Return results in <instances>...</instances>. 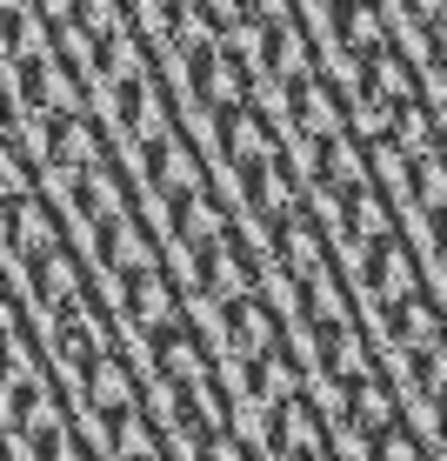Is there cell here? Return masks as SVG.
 Wrapping results in <instances>:
<instances>
[{
	"instance_id": "19",
	"label": "cell",
	"mask_w": 447,
	"mask_h": 461,
	"mask_svg": "<svg viewBox=\"0 0 447 461\" xmlns=\"http://www.w3.org/2000/svg\"><path fill=\"white\" fill-rule=\"evenodd\" d=\"M87 294V275H81V261H74V248H54V254H40L34 261V301L40 308H74V301Z\"/></svg>"
},
{
	"instance_id": "18",
	"label": "cell",
	"mask_w": 447,
	"mask_h": 461,
	"mask_svg": "<svg viewBox=\"0 0 447 461\" xmlns=\"http://www.w3.org/2000/svg\"><path fill=\"white\" fill-rule=\"evenodd\" d=\"M148 181L161 187V194H194V187H207V167L181 134H167V140L148 148Z\"/></svg>"
},
{
	"instance_id": "1",
	"label": "cell",
	"mask_w": 447,
	"mask_h": 461,
	"mask_svg": "<svg viewBox=\"0 0 447 461\" xmlns=\"http://www.w3.org/2000/svg\"><path fill=\"white\" fill-rule=\"evenodd\" d=\"M267 248H274L287 281H308V275L327 267V228L314 221V208H300V201H287L281 214H267Z\"/></svg>"
},
{
	"instance_id": "16",
	"label": "cell",
	"mask_w": 447,
	"mask_h": 461,
	"mask_svg": "<svg viewBox=\"0 0 447 461\" xmlns=\"http://www.w3.org/2000/svg\"><path fill=\"white\" fill-rule=\"evenodd\" d=\"M314 368L327 381H354L367 368V341L354 321H314Z\"/></svg>"
},
{
	"instance_id": "6",
	"label": "cell",
	"mask_w": 447,
	"mask_h": 461,
	"mask_svg": "<svg viewBox=\"0 0 447 461\" xmlns=\"http://www.w3.org/2000/svg\"><path fill=\"white\" fill-rule=\"evenodd\" d=\"M40 154H47V167L81 174V167H94V161H107V134H101V121H94L87 107H74V114H54Z\"/></svg>"
},
{
	"instance_id": "22",
	"label": "cell",
	"mask_w": 447,
	"mask_h": 461,
	"mask_svg": "<svg viewBox=\"0 0 447 461\" xmlns=\"http://www.w3.org/2000/svg\"><path fill=\"white\" fill-rule=\"evenodd\" d=\"M388 134L401 140L407 154H427V148H441V121H434V107H427V94H407L401 107L388 114Z\"/></svg>"
},
{
	"instance_id": "2",
	"label": "cell",
	"mask_w": 447,
	"mask_h": 461,
	"mask_svg": "<svg viewBox=\"0 0 447 461\" xmlns=\"http://www.w3.org/2000/svg\"><path fill=\"white\" fill-rule=\"evenodd\" d=\"M121 321L127 328H174L181 321V294H174V275L161 261H148V267H134V275L121 281Z\"/></svg>"
},
{
	"instance_id": "25",
	"label": "cell",
	"mask_w": 447,
	"mask_h": 461,
	"mask_svg": "<svg viewBox=\"0 0 447 461\" xmlns=\"http://www.w3.org/2000/svg\"><path fill=\"white\" fill-rule=\"evenodd\" d=\"M374 461H427V448H421V435H414L407 421H394V428H380L374 435V448H367Z\"/></svg>"
},
{
	"instance_id": "10",
	"label": "cell",
	"mask_w": 447,
	"mask_h": 461,
	"mask_svg": "<svg viewBox=\"0 0 447 461\" xmlns=\"http://www.w3.org/2000/svg\"><path fill=\"white\" fill-rule=\"evenodd\" d=\"M341 408H347V428H361L367 441H374L380 428L401 421V394H394V381L374 375V368H361L354 381H341Z\"/></svg>"
},
{
	"instance_id": "31",
	"label": "cell",
	"mask_w": 447,
	"mask_h": 461,
	"mask_svg": "<svg viewBox=\"0 0 447 461\" xmlns=\"http://www.w3.org/2000/svg\"><path fill=\"white\" fill-rule=\"evenodd\" d=\"M154 7H161V0H154Z\"/></svg>"
},
{
	"instance_id": "11",
	"label": "cell",
	"mask_w": 447,
	"mask_h": 461,
	"mask_svg": "<svg viewBox=\"0 0 447 461\" xmlns=\"http://www.w3.org/2000/svg\"><path fill=\"white\" fill-rule=\"evenodd\" d=\"M101 328H107V321H101L94 308L81 314V301L54 314V361H60V368H67L74 381H87V375H94V361L107 355V348H101Z\"/></svg>"
},
{
	"instance_id": "29",
	"label": "cell",
	"mask_w": 447,
	"mask_h": 461,
	"mask_svg": "<svg viewBox=\"0 0 447 461\" xmlns=\"http://www.w3.org/2000/svg\"><path fill=\"white\" fill-rule=\"evenodd\" d=\"M441 435H447V394H441Z\"/></svg>"
},
{
	"instance_id": "4",
	"label": "cell",
	"mask_w": 447,
	"mask_h": 461,
	"mask_svg": "<svg viewBox=\"0 0 447 461\" xmlns=\"http://www.w3.org/2000/svg\"><path fill=\"white\" fill-rule=\"evenodd\" d=\"M7 248L27 254V261L67 248V228H60V214H54L47 194H7Z\"/></svg>"
},
{
	"instance_id": "20",
	"label": "cell",
	"mask_w": 447,
	"mask_h": 461,
	"mask_svg": "<svg viewBox=\"0 0 447 461\" xmlns=\"http://www.w3.org/2000/svg\"><path fill=\"white\" fill-rule=\"evenodd\" d=\"M67 187H74V201H81V214L101 228L107 214H121L127 208V181H121V167L114 161H94L81 174H67Z\"/></svg>"
},
{
	"instance_id": "12",
	"label": "cell",
	"mask_w": 447,
	"mask_h": 461,
	"mask_svg": "<svg viewBox=\"0 0 447 461\" xmlns=\"http://www.w3.org/2000/svg\"><path fill=\"white\" fill-rule=\"evenodd\" d=\"M388 341L401 355H427V348L447 341V321H441V301L434 294H407V301H388Z\"/></svg>"
},
{
	"instance_id": "3",
	"label": "cell",
	"mask_w": 447,
	"mask_h": 461,
	"mask_svg": "<svg viewBox=\"0 0 447 461\" xmlns=\"http://www.w3.org/2000/svg\"><path fill=\"white\" fill-rule=\"evenodd\" d=\"M267 448H274L281 461H314V455H327V421H321V408H314L308 394L274 402V408H267Z\"/></svg>"
},
{
	"instance_id": "27",
	"label": "cell",
	"mask_w": 447,
	"mask_h": 461,
	"mask_svg": "<svg viewBox=\"0 0 447 461\" xmlns=\"http://www.w3.org/2000/svg\"><path fill=\"white\" fill-rule=\"evenodd\" d=\"M194 461H254V455H247V441H234V435H220V428H214V435L194 448Z\"/></svg>"
},
{
	"instance_id": "13",
	"label": "cell",
	"mask_w": 447,
	"mask_h": 461,
	"mask_svg": "<svg viewBox=\"0 0 447 461\" xmlns=\"http://www.w3.org/2000/svg\"><path fill=\"white\" fill-rule=\"evenodd\" d=\"M327 34L341 54L367 60L374 47H388V14H380V0H327Z\"/></svg>"
},
{
	"instance_id": "17",
	"label": "cell",
	"mask_w": 447,
	"mask_h": 461,
	"mask_svg": "<svg viewBox=\"0 0 447 461\" xmlns=\"http://www.w3.org/2000/svg\"><path fill=\"white\" fill-rule=\"evenodd\" d=\"M228 341H234V355H281L274 308L261 294H234L228 301Z\"/></svg>"
},
{
	"instance_id": "23",
	"label": "cell",
	"mask_w": 447,
	"mask_h": 461,
	"mask_svg": "<svg viewBox=\"0 0 447 461\" xmlns=\"http://www.w3.org/2000/svg\"><path fill=\"white\" fill-rule=\"evenodd\" d=\"M114 455L121 461H161V415H148V408L114 415Z\"/></svg>"
},
{
	"instance_id": "8",
	"label": "cell",
	"mask_w": 447,
	"mask_h": 461,
	"mask_svg": "<svg viewBox=\"0 0 447 461\" xmlns=\"http://www.w3.org/2000/svg\"><path fill=\"white\" fill-rule=\"evenodd\" d=\"M214 148L234 161H254V154H281L274 148V127H267V114L254 101H220L214 107Z\"/></svg>"
},
{
	"instance_id": "15",
	"label": "cell",
	"mask_w": 447,
	"mask_h": 461,
	"mask_svg": "<svg viewBox=\"0 0 447 461\" xmlns=\"http://www.w3.org/2000/svg\"><path fill=\"white\" fill-rule=\"evenodd\" d=\"M148 361H154V375H161V381H174V388H187V381L214 375V368H207V348H201V335H194L187 321L161 328V335H154V348H148Z\"/></svg>"
},
{
	"instance_id": "24",
	"label": "cell",
	"mask_w": 447,
	"mask_h": 461,
	"mask_svg": "<svg viewBox=\"0 0 447 461\" xmlns=\"http://www.w3.org/2000/svg\"><path fill=\"white\" fill-rule=\"evenodd\" d=\"M414 201H421L427 214H434V208H447V148L414 154Z\"/></svg>"
},
{
	"instance_id": "5",
	"label": "cell",
	"mask_w": 447,
	"mask_h": 461,
	"mask_svg": "<svg viewBox=\"0 0 447 461\" xmlns=\"http://www.w3.org/2000/svg\"><path fill=\"white\" fill-rule=\"evenodd\" d=\"M287 114H294L300 134H321V140H334V134H341V87H334L321 68L287 74Z\"/></svg>"
},
{
	"instance_id": "30",
	"label": "cell",
	"mask_w": 447,
	"mask_h": 461,
	"mask_svg": "<svg viewBox=\"0 0 447 461\" xmlns=\"http://www.w3.org/2000/svg\"><path fill=\"white\" fill-rule=\"evenodd\" d=\"M314 461H334V455H314Z\"/></svg>"
},
{
	"instance_id": "14",
	"label": "cell",
	"mask_w": 447,
	"mask_h": 461,
	"mask_svg": "<svg viewBox=\"0 0 447 461\" xmlns=\"http://www.w3.org/2000/svg\"><path fill=\"white\" fill-rule=\"evenodd\" d=\"M94 254H101V267H107L114 281H127L134 267H148V261H154V234L121 208V214H107V221H101V234H94Z\"/></svg>"
},
{
	"instance_id": "9",
	"label": "cell",
	"mask_w": 447,
	"mask_h": 461,
	"mask_svg": "<svg viewBox=\"0 0 447 461\" xmlns=\"http://www.w3.org/2000/svg\"><path fill=\"white\" fill-rule=\"evenodd\" d=\"M167 221H174V241H181V248H220L234 234V221H228V208H220L214 187L167 194Z\"/></svg>"
},
{
	"instance_id": "21",
	"label": "cell",
	"mask_w": 447,
	"mask_h": 461,
	"mask_svg": "<svg viewBox=\"0 0 447 461\" xmlns=\"http://www.w3.org/2000/svg\"><path fill=\"white\" fill-rule=\"evenodd\" d=\"M81 388H87V408H94V415H107V421L127 415V408H140V388H134V375H127L121 355H101Z\"/></svg>"
},
{
	"instance_id": "26",
	"label": "cell",
	"mask_w": 447,
	"mask_h": 461,
	"mask_svg": "<svg viewBox=\"0 0 447 461\" xmlns=\"http://www.w3.org/2000/svg\"><path fill=\"white\" fill-rule=\"evenodd\" d=\"M414 381H421L427 402H441V394H447V341L427 348V355H414Z\"/></svg>"
},
{
	"instance_id": "7",
	"label": "cell",
	"mask_w": 447,
	"mask_h": 461,
	"mask_svg": "<svg viewBox=\"0 0 447 461\" xmlns=\"http://www.w3.org/2000/svg\"><path fill=\"white\" fill-rule=\"evenodd\" d=\"M361 275H367V288H374L380 301H407V294H421V261H414L407 234H388V241L361 248Z\"/></svg>"
},
{
	"instance_id": "28",
	"label": "cell",
	"mask_w": 447,
	"mask_h": 461,
	"mask_svg": "<svg viewBox=\"0 0 447 461\" xmlns=\"http://www.w3.org/2000/svg\"><path fill=\"white\" fill-rule=\"evenodd\" d=\"M427 228H434V254L447 261V208H434V214H427Z\"/></svg>"
}]
</instances>
